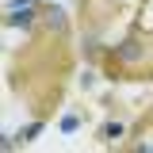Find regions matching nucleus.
<instances>
[{
  "mask_svg": "<svg viewBox=\"0 0 153 153\" xmlns=\"http://www.w3.org/2000/svg\"><path fill=\"white\" fill-rule=\"evenodd\" d=\"M61 130H65V134L76 130V115H65V119H61Z\"/></svg>",
  "mask_w": 153,
  "mask_h": 153,
  "instance_id": "nucleus-3",
  "label": "nucleus"
},
{
  "mask_svg": "<svg viewBox=\"0 0 153 153\" xmlns=\"http://www.w3.org/2000/svg\"><path fill=\"white\" fill-rule=\"evenodd\" d=\"M119 134H123L119 123H107V126H103V138H119Z\"/></svg>",
  "mask_w": 153,
  "mask_h": 153,
  "instance_id": "nucleus-4",
  "label": "nucleus"
},
{
  "mask_svg": "<svg viewBox=\"0 0 153 153\" xmlns=\"http://www.w3.org/2000/svg\"><path fill=\"white\" fill-rule=\"evenodd\" d=\"M27 23H31V8H12V16H8V27H27Z\"/></svg>",
  "mask_w": 153,
  "mask_h": 153,
  "instance_id": "nucleus-1",
  "label": "nucleus"
},
{
  "mask_svg": "<svg viewBox=\"0 0 153 153\" xmlns=\"http://www.w3.org/2000/svg\"><path fill=\"white\" fill-rule=\"evenodd\" d=\"M35 134H42V123H31V126H23V130H19V138H23V142H31Z\"/></svg>",
  "mask_w": 153,
  "mask_h": 153,
  "instance_id": "nucleus-2",
  "label": "nucleus"
}]
</instances>
